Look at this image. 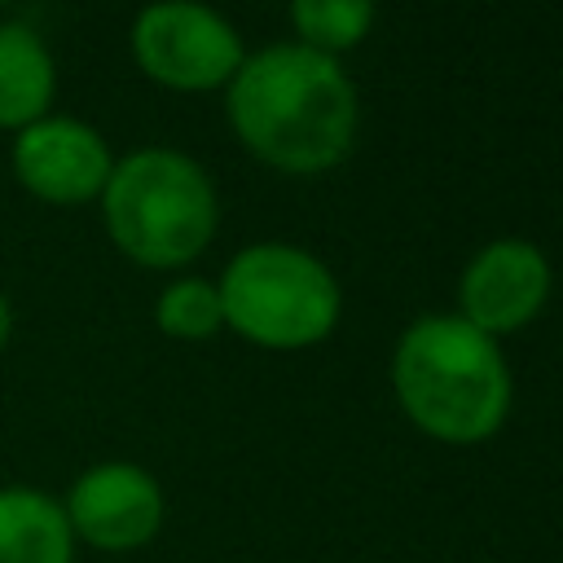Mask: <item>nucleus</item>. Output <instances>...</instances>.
<instances>
[{
	"instance_id": "1",
	"label": "nucleus",
	"mask_w": 563,
	"mask_h": 563,
	"mask_svg": "<svg viewBox=\"0 0 563 563\" xmlns=\"http://www.w3.org/2000/svg\"><path fill=\"white\" fill-rule=\"evenodd\" d=\"M224 119L260 163L286 176H321L352 154L361 97L339 57L282 40L242 57L224 84Z\"/></svg>"
},
{
	"instance_id": "2",
	"label": "nucleus",
	"mask_w": 563,
	"mask_h": 563,
	"mask_svg": "<svg viewBox=\"0 0 563 563\" xmlns=\"http://www.w3.org/2000/svg\"><path fill=\"white\" fill-rule=\"evenodd\" d=\"M391 387L405 418L444 444L497 435L515 405L501 343L457 312H422L400 330L391 347Z\"/></svg>"
},
{
	"instance_id": "3",
	"label": "nucleus",
	"mask_w": 563,
	"mask_h": 563,
	"mask_svg": "<svg viewBox=\"0 0 563 563\" xmlns=\"http://www.w3.org/2000/svg\"><path fill=\"white\" fill-rule=\"evenodd\" d=\"M97 202L106 238L141 268H185L220 229L216 180L194 154L172 145H141L114 158Z\"/></svg>"
},
{
	"instance_id": "4",
	"label": "nucleus",
	"mask_w": 563,
	"mask_h": 563,
	"mask_svg": "<svg viewBox=\"0 0 563 563\" xmlns=\"http://www.w3.org/2000/svg\"><path fill=\"white\" fill-rule=\"evenodd\" d=\"M224 330L255 347L299 352L321 343L343 317V286L325 260L295 242H251L216 277Z\"/></svg>"
},
{
	"instance_id": "5",
	"label": "nucleus",
	"mask_w": 563,
	"mask_h": 563,
	"mask_svg": "<svg viewBox=\"0 0 563 563\" xmlns=\"http://www.w3.org/2000/svg\"><path fill=\"white\" fill-rule=\"evenodd\" d=\"M128 48H132L136 70L172 92L224 88L246 57L238 26L220 9L194 4V0L145 4L132 18Z\"/></svg>"
},
{
	"instance_id": "6",
	"label": "nucleus",
	"mask_w": 563,
	"mask_h": 563,
	"mask_svg": "<svg viewBox=\"0 0 563 563\" xmlns=\"http://www.w3.org/2000/svg\"><path fill=\"white\" fill-rule=\"evenodd\" d=\"M62 510L75 545L84 541L106 554H128L158 537L167 497L145 466L110 457L75 475V484L62 497Z\"/></svg>"
},
{
	"instance_id": "7",
	"label": "nucleus",
	"mask_w": 563,
	"mask_h": 563,
	"mask_svg": "<svg viewBox=\"0 0 563 563\" xmlns=\"http://www.w3.org/2000/svg\"><path fill=\"white\" fill-rule=\"evenodd\" d=\"M9 167L31 198L48 207H84L101 198L114 154L92 123L53 110L40 123L13 132Z\"/></svg>"
},
{
	"instance_id": "8",
	"label": "nucleus",
	"mask_w": 563,
	"mask_h": 563,
	"mask_svg": "<svg viewBox=\"0 0 563 563\" xmlns=\"http://www.w3.org/2000/svg\"><path fill=\"white\" fill-rule=\"evenodd\" d=\"M550 286L554 268L532 238H493L466 260L457 277V317L488 339H501L537 321Z\"/></svg>"
},
{
	"instance_id": "9",
	"label": "nucleus",
	"mask_w": 563,
	"mask_h": 563,
	"mask_svg": "<svg viewBox=\"0 0 563 563\" xmlns=\"http://www.w3.org/2000/svg\"><path fill=\"white\" fill-rule=\"evenodd\" d=\"M57 62L44 35L18 18L0 22V132H22L53 114Z\"/></svg>"
},
{
	"instance_id": "10",
	"label": "nucleus",
	"mask_w": 563,
	"mask_h": 563,
	"mask_svg": "<svg viewBox=\"0 0 563 563\" xmlns=\"http://www.w3.org/2000/svg\"><path fill=\"white\" fill-rule=\"evenodd\" d=\"M0 563H75V537L53 493L0 484Z\"/></svg>"
},
{
	"instance_id": "11",
	"label": "nucleus",
	"mask_w": 563,
	"mask_h": 563,
	"mask_svg": "<svg viewBox=\"0 0 563 563\" xmlns=\"http://www.w3.org/2000/svg\"><path fill=\"white\" fill-rule=\"evenodd\" d=\"M378 9L369 0H295L290 4V26L303 48H317L325 57H339L343 48H356Z\"/></svg>"
},
{
	"instance_id": "12",
	"label": "nucleus",
	"mask_w": 563,
	"mask_h": 563,
	"mask_svg": "<svg viewBox=\"0 0 563 563\" xmlns=\"http://www.w3.org/2000/svg\"><path fill=\"white\" fill-rule=\"evenodd\" d=\"M154 325L167 334V339H185V343H198V339H211L224 330V308H220V290L211 277H198V273H185V277H172L158 299H154Z\"/></svg>"
},
{
	"instance_id": "13",
	"label": "nucleus",
	"mask_w": 563,
	"mask_h": 563,
	"mask_svg": "<svg viewBox=\"0 0 563 563\" xmlns=\"http://www.w3.org/2000/svg\"><path fill=\"white\" fill-rule=\"evenodd\" d=\"M13 321H18V317H13V303H9V295L0 290V352H4L9 339H13Z\"/></svg>"
}]
</instances>
